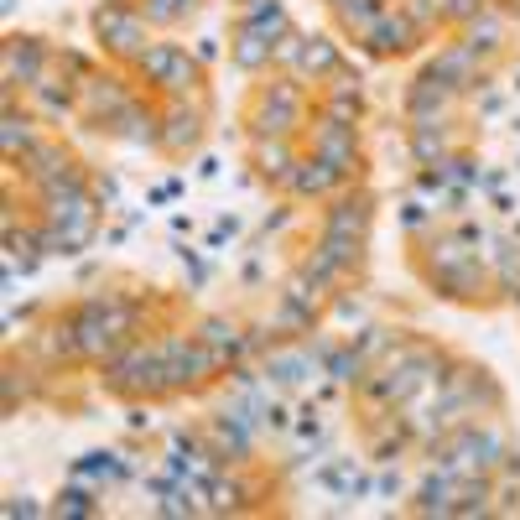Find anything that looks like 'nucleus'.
Wrapping results in <instances>:
<instances>
[{
    "mask_svg": "<svg viewBox=\"0 0 520 520\" xmlns=\"http://www.w3.org/2000/svg\"><path fill=\"white\" fill-rule=\"evenodd\" d=\"M58 510H73V515H89V510H94V505H89V495H84V489H68V495H63V505H58Z\"/></svg>",
    "mask_w": 520,
    "mask_h": 520,
    "instance_id": "obj_3",
    "label": "nucleus"
},
{
    "mask_svg": "<svg viewBox=\"0 0 520 520\" xmlns=\"http://www.w3.org/2000/svg\"><path fill=\"white\" fill-rule=\"evenodd\" d=\"M297 188H302V193L328 188V172H323V162H312V172H297Z\"/></svg>",
    "mask_w": 520,
    "mask_h": 520,
    "instance_id": "obj_2",
    "label": "nucleus"
},
{
    "mask_svg": "<svg viewBox=\"0 0 520 520\" xmlns=\"http://www.w3.org/2000/svg\"><path fill=\"white\" fill-rule=\"evenodd\" d=\"M172 146H177V151H182V146H193L198 141V120L193 115H177V120H172V136H167Z\"/></svg>",
    "mask_w": 520,
    "mask_h": 520,
    "instance_id": "obj_1",
    "label": "nucleus"
}]
</instances>
